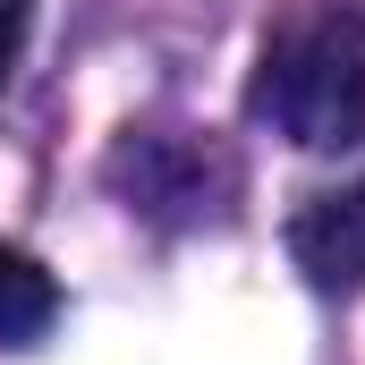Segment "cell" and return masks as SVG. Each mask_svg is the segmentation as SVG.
<instances>
[{"mask_svg":"<svg viewBox=\"0 0 365 365\" xmlns=\"http://www.w3.org/2000/svg\"><path fill=\"white\" fill-rule=\"evenodd\" d=\"M255 119H272L289 145L340 153L365 145V9H306L264 43Z\"/></svg>","mask_w":365,"mask_h":365,"instance_id":"1","label":"cell"},{"mask_svg":"<svg viewBox=\"0 0 365 365\" xmlns=\"http://www.w3.org/2000/svg\"><path fill=\"white\" fill-rule=\"evenodd\" d=\"M289 255L314 289H365V179L314 195L289 221Z\"/></svg>","mask_w":365,"mask_h":365,"instance_id":"2","label":"cell"},{"mask_svg":"<svg viewBox=\"0 0 365 365\" xmlns=\"http://www.w3.org/2000/svg\"><path fill=\"white\" fill-rule=\"evenodd\" d=\"M51 314H60L51 272H43L26 247H9V238H0V340H9V349H26V340H43V331H51Z\"/></svg>","mask_w":365,"mask_h":365,"instance_id":"3","label":"cell"},{"mask_svg":"<svg viewBox=\"0 0 365 365\" xmlns=\"http://www.w3.org/2000/svg\"><path fill=\"white\" fill-rule=\"evenodd\" d=\"M17 43H26V0H0V77L17 68Z\"/></svg>","mask_w":365,"mask_h":365,"instance_id":"4","label":"cell"}]
</instances>
